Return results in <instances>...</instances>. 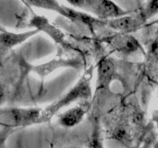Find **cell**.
Wrapping results in <instances>:
<instances>
[{
	"instance_id": "15",
	"label": "cell",
	"mask_w": 158,
	"mask_h": 148,
	"mask_svg": "<svg viewBox=\"0 0 158 148\" xmlns=\"http://www.w3.org/2000/svg\"><path fill=\"white\" fill-rule=\"evenodd\" d=\"M5 100H6V92H5L4 88L0 85V109H1V106L3 104Z\"/></svg>"
},
{
	"instance_id": "4",
	"label": "cell",
	"mask_w": 158,
	"mask_h": 148,
	"mask_svg": "<svg viewBox=\"0 0 158 148\" xmlns=\"http://www.w3.org/2000/svg\"><path fill=\"white\" fill-rule=\"evenodd\" d=\"M103 41L113 50L125 56L132 55L140 49L138 40L131 34L117 33L106 36Z\"/></svg>"
},
{
	"instance_id": "17",
	"label": "cell",
	"mask_w": 158,
	"mask_h": 148,
	"mask_svg": "<svg viewBox=\"0 0 158 148\" xmlns=\"http://www.w3.org/2000/svg\"><path fill=\"white\" fill-rule=\"evenodd\" d=\"M157 148H158V147H157Z\"/></svg>"
},
{
	"instance_id": "11",
	"label": "cell",
	"mask_w": 158,
	"mask_h": 148,
	"mask_svg": "<svg viewBox=\"0 0 158 148\" xmlns=\"http://www.w3.org/2000/svg\"><path fill=\"white\" fill-rule=\"evenodd\" d=\"M110 137L127 147H131L133 143V136L129 123L125 120H120L114 126Z\"/></svg>"
},
{
	"instance_id": "13",
	"label": "cell",
	"mask_w": 158,
	"mask_h": 148,
	"mask_svg": "<svg viewBox=\"0 0 158 148\" xmlns=\"http://www.w3.org/2000/svg\"><path fill=\"white\" fill-rule=\"evenodd\" d=\"M89 148H106L100 137V131L95 128L89 141Z\"/></svg>"
},
{
	"instance_id": "16",
	"label": "cell",
	"mask_w": 158,
	"mask_h": 148,
	"mask_svg": "<svg viewBox=\"0 0 158 148\" xmlns=\"http://www.w3.org/2000/svg\"><path fill=\"white\" fill-rule=\"evenodd\" d=\"M64 148H79V147H77V146H67V147H64Z\"/></svg>"
},
{
	"instance_id": "6",
	"label": "cell",
	"mask_w": 158,
	"mask_h": 148,
	"mask_svg": "<svg viewBox=\"0 0 158 148\" xmlns=\"http://www.w3.org/2000/svg\"><path fill=\"white\" fill-rule=\"evenodd\" d=\"M89 109V103L86 101L67 109L59 116V123L64 127L71 128L81 123Z\"/></svg>"
},
{
	"instance_id": "8",
	"label": "cell",
	"mask_w": 158,
	"mask_h": 148,
	"mask_svg": "<svg viewBox=\"0 0 158 148\" xmlns=\"http://www.w3.org/2000/svg\"><path fill=\"white\" fill-rule=\"evenodd\" d=\"M30 24L39 32L43 31L47 34L57 44L62 45L63 46H67L63 32L58 28L51 24L46 17L42 15H34L30 20Z\"/></svg>"
},
{
	"instance_id": "1",
	"label": "cell",
	"mask_w": 158,
	"mask_h": 148,
	"mask_svg": "<svg viewBox=\"0 0 158 148\" xmlns=\"http://www.w3.org/2000/svg\"><path fill=\"white\" fill-rule=\"evenodd\" d=\"M91 94H92V89H91L90 80L87 76H84L69 91H67L58 100L43 109L42 112L43 123H47L50 121L53 116L57 113L60 109L69 106L73 103H75L78 100L86 101L91 97Z\"/></svg>"
},
{
	"instance_id": "2",
	"label": "cell",
	"mask_w": 158,
	"mask_h": 148,
	"mask_svg": "<svg viewBox=\"0 0 158 148\" xmlns=\"http://www.w3.org/2000/svg\"><path fill=\"white\" fill-rule=\"evenodd\" d=\"M71 6L101 20L114 19L128 15L127 11L112 1L106 0H68Z\"/></svg>"
},
{
	"instance_id": "12",
	"label": "cell",
	"mask_w": 158,
	"mask_h": 148,
	"mask_svg": "<svg viewBox=\"0 0 158 148\" xmlns=\"http://www.w3.org/2000/svg\"><path fill=\"white\" fill-rule=\"evenodd\" d=\"M158 13V0L155 1H150L146 3L144 7L138 12L140 16L143 21L146 22L147 20L154 16Z\"/></svg>"
},
{
	"instance_id": "7",
	"label": "cell",
	"mask_w": 158,
	"mask_h": 148,
	"mask_svg": "<svg viewBox=\"0 0 158 148\" xmlns=\"http://www.w3.org/2000/svg\"><path fill=\"white\" fill-rule=\"evenodd\" d=\"M80 66V61L75 59H55L42 64L32 66V71L40 77L46 78L52 72L60 68L74 67L77 68Z\"/></svg>"
},
{
	"instance_id": "3",
	"label": "cell",
	"mask_w": 158,
	"mask_h": 148,
	"mask_svg": "<svg viewBox=\"0 0 158 148\" xmlns=\"http://www.w3.org/2000/svg\"><path fill=\"white\" fill-rule=\"evenodd\" d=\"M43 109L37 107L0 109V124L15 130L17 127L43 123Z\"/></svg>"
},
{
	"instance_id": "14",
	"label": "cell",
	"mask_w": 158,
	"mask_h": 148,
	"mask_svg": "<svg viewBox=\"0 0 158 148\" xmlns=\"http://www.w3.org/2000/svg\"><path fill=\"white\" fill-rule=\"evenodd\" d=\"M13 131L14 129L0 124V148H6V141Z\"/></svg>"
},
{
	"instance_id": "5",
	"label": "cell",
	"mask_w": 158,
	"mask_h": 148,
	"mask_svg": "<svg viewBox=\"0 0 158 148\" xmlns=\"http://www.w3.org/2000/svg\"><path fill=\"white\" fill-rule=\"evenodd\" d=\"M144 22L137 12L135 15H126L114 19L106 21V26L110 29L117 31L118 33L130 34V32L137 30Z\"/></svg>"
},
{
	"instance_id": "10",
	"label": "cell",
	"mask_w": 158,
	"mask_h": 148,
	"mask_svg": "<svg viewBox=\"0 0 158 148\" xmlns=\"http://www.w3.org/2000/svg\"><path fill=\"white\" fill-rule=\"evenodd\" d=\"M39 32L36 29L26 31L22 32H13L4 31L0 33V44L6 48H13L25 43Z\"/></svg>"
},
{
	"instance_id": "9",
	"label": "cell",
	"mask_w": 158,
	"mask_h": 148,
	"mask_svg": "<svg viewBox=\"0 0 158 148\" xmlns=\"http://www.w3.org/2000/svg\"><path fill=\"white\" fill-rule=\"evenodd\" d=\"M116 68L114 62L109 58H103L97 66V90L106 89L115 75Z\"/></svg>"
}]
</instances>
